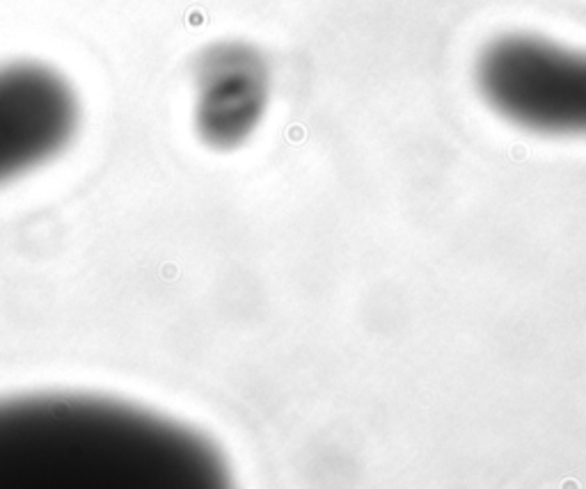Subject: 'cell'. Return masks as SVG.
Instances as JSON below:
<instances>
[{
    "label": "cell",
    "instance_id": "obj_2",
    "mask_svg": "<svg viewBox=\"0 0 586 489\" xmlns=\"http://www.w3.org/2000/svg\"><path fill=\"white\" fill-rule=\"evenodd\" d=\"M474 78L483 101L518 128L586 137V50L508 32L481 48Z\"/></svg>",
    "mask_w": 586,
    "mask_h": 489
},
{
    "label": "cell",
    "instance_id": "obj_3",
    "mask_svg": "<svg viewBox=\"0 0 586 489\" xmlns=\"http://www.w3.org/2000/svg\"><path fill=\"white\" fill-rule=\"evenodd\" d=\"M80 101L53 66L0 64V185L58 156L78 130Z\"/></svg>",
    "mask_w": 586,
    "mask_h": 489
},
{
    "label": "cell",
    "instance_id": "obj_4",
    "mask_svg": "<svg viewBox=\"0 0 586 489\" xmlns=\"http://www.w3.org/2000/svg\"><path fill=\"white\" fill-rule=\"evenodd\" d=\"M192 121L213 149H234L256 130L270 98V66L238 39L208 43L192 71Z\"/></svg>",
    "mask_w": 586,
    "mask_h": 489
},
{
    "label": "cell",
    "instance_id": "obj_1",
    "mask_svg": "<svg viewBox=\"0 0 586 489\" xmlns=\"http://www.w3.org/2000/svg\"><path fill=\"white\" fill-rule=\"evenodd\" d=\"M208 439L144 409L92 396L0 400V489H218Z\"/></svg>",
    "mask_w": 586,
    "mask_h": 489
}]
</instances>
